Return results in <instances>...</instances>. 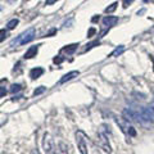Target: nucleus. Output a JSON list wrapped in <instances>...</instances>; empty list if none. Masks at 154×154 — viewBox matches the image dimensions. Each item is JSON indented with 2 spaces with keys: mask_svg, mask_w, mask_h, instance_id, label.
<instances>
[{
  "mask_svg": "<svg viewBox=\"0 0 154 154\" xmlns=\"http://www.w3.org/2000/svg\"><path fill=\"white\" fill-rule=\"evenodd\" d=\"M35 28H28L25 32H22L19 36H17L14 40L11 42V46H19V45H25L27 42L32 41L35 38Z\"/></svg>",
  "mask_w": 154,
  "mask_h": 154,
  "instance_id": "nucleus-1",
  "label": "nucleus"
},
{
  "mask_svg": "<svg viewBox=\"0 0 154 154\" xmlns=\"http://www.w3.org/2000/svg\"><path fill=\"white\" fill-rule=\"evenodd\" d=\"M153 121H154V116L150 109L145 108V107L139 109V112H137V122L139 123H141L143 126H145V127H150L153 125Z\"/></svg>",
  "mask_w": 154,
  "mask_h": 154,
  "instance_id": "nucleus-2",
  "label": "nucleus"
},
{
  "mask_svg": "<svg viewBox=\"0 0 154 154\" xmlns=\"http://www.w3.org/2000/svg\"><path fill=\"white\" fill-rule=\"evenodd\" d=\"M116 122H117V125L119 127H121L122 131L128 135V136H136V130L134 128V126L131 125V122H128L127 119H125L123 117L121 118H116Z\"/></svg>",
  "mask_w": 154,
  "mask_h": 154,
  "instance_id": "nucleus-3",
  "label": "nucleus"
},
{
  "mask_svg": "<svg viewBox=\"0 0 154 154\" xmlns=\"http://www.w3.org/2000/svg\"><path fill=\"white\" fill-rule=\"evenodd\" d=\"M42 148H44L45 154H55L57 149L54 145V140L49 132H45L42 136Z\"/></svg>",
  "mask_w": 154,
  "mask_h": 154,
  "instance_id": "nucleus-4",
  "label": "nucleus"
},
{
  "mask_svg": "<svg viewBox=\"0 0 154 154\" xmlns=\"http://www.w3.org/2000/svg\"><path fill=\"white\" fill-rule=\"evenodd\" d=\"M76 144H77V149H79V152L81 154H89L88 152V145H86V135L84 131H79L76 132Z\"/></svg>",
  "mask_w": 154,
  "mask_h": 154,
  "instance_id": "nucleus-5",
  "label": "nucleus"
},
{
  "mask_svg": "<svg viewBox=\"0 0 154 154\" xmlns=\"http://www.w3.org/2000/svg\"><path fill=\"white\" fill-rule=\"evenodd\" d=\"M98 141H99V146L103 149L104 152H107L108 154L112 153V148H110V144H109V140H108V135L103 132V131H100L98 134Z\"/></svg>",
  "mask_w": 154,
  "mask_h": 154,
  "instance_id": "nucleus-6",
  "label": "nucleus"
},
{
  "mask_svg": "<svg viewBox=\"0 0 154 154\" xmlns=\"http://www.w3.org/2000/svg\"><path fill=\"white\" fill-rule=\"evenodd\" d=\"M122 116L128 122H137V112L131 108H125L122 112Z\"/></svg>",
  "mask_w": 154,
  "mask_h": 154,
  "instance_id": "nucleus-7",
  "label": "nucleus"
},
{
  "mask_svg": "<svg viewBox=\"0 0 154 154\" xmlns=\"http://www.w3.org/2000/svg\"><path fill=\"white\" fill-rule=\"evenodd\" d=\"M118 22V17H114V16H105L103 18V26L107 27V28H110L116 26V23Z\"/></svg>",
  "mask_w": 154,
  "mask_h": 154,
  "instance_id": "nucleus-8",
  "label": "nucleus"
},
{
  "mask_svg": "<svg viewBox=\"0 0 154 154\" xmlns=\"http://www.w3.org/2000/svg\"><path fill=\"white\" fill-rule=\"evenodd\" d=\"M79 75H80V72H79V71H72V72H69V73H66L63 77H62L59 82H60V84H64V82H67V81H71L72 79L77 77Z\"/></svg>",
  "mask_w": 154,
  "mask_h": 154,
  "instance_id": "nucleus-9",
  "label": "nucleus"
},
{
  "mask_svg": "<svg viewBox=\"0 0 154 154\" xmlns=\"http://www.w3.org/2000/svg\"><path fill=\"white\" fill-rule=\"evenodd\" d=\"M37 51H38V45H33V46H31L30 49H28V50L25 53V59H31V58L36 57Z\"/></svg>",
  "mask_w": 154,
  "mask_h": 154,
  "instance_id": "nucleus-10",
  "label": "nucleus"
},
{
  "mask_svg": "<svg viewBox=\"0 0 154 154\" xmlns=\"http://www.w3.org/2000/svg\"><path fill=\"white\" fill-rule=\"evenodd\" d=\"M42 73H44V69H42L41 67H36V68L31 69V72H30V77H31L32 80H37L38 77H41V76H42Z\"/></svg>",
  "mask_w": 154,
  "mask_h": 154,
  "instance_id": "nucleus-11",
  "label": "nucleus"
},
{
  "mask_svg": "<svg viewBox=\"0 0 154 154\" xmlns=\"http://www.w3.org/2000/svg\"><path fill=\"white\" fill-rule=\"evenodd\" d=\"M57 153L58 154H68V145L64 141H59L57 145Z\"/></svg>",
  "mask_w": 154,
  "mask_h": 154,
  "instance_id": "nucleus-12",
  "label": "nucleus"
},
{
  "mask_svg": "<svg viewBox=\"0 0 154 154\" xmlns=\"http://www.w3.org/2000/svg\"><path fill=\"white\" fill-rule=\"evenodd\" d=\"M77 46H79V44H72V45H68V46H66L62 49V51H64L67 53V54H72L76 49H77Z\"/></svg>",
  "mask_w": 154,
  "mask_h": 154,
  "instance_id": "nucleus-13",
  "label": "nucleus"
},
{
  "mask_svg": "<svg viewBox=\"0 0 154 154\" xmlns=\"http://www.w3.org/2000/svg\"><path fill=\"white\" fill-rule=\"evenodd\" d=\"M18 23H19V21H18L17 18L12 19V21H9V22H8V25H7V30H14V28L17 27Z\"/></svg>",
  "mask_w": 154,
  "mask_h": 154,
  "instance_id": "nucleus-14",
  "label": "nucleus"
},
{
  "mask_svg": "<svg viewBox=\"0 0 154 154\" xmlns=\"http://www.w3.org/2000/svg\"><path fill=\"white\" fill-rule=\"evenodd\" d=\"M117 5H118V3L117 2H114V3H112L109 7H107L105 8V13H112V12H114L116 9H117Z\"/></svg>",
  "mask_w": 154,
  "mask_h": 154,
  "instance_id": "nucleus-15",
  "label": "nucleus"
},
{
  "mask_svg": "<svg viewBox=\"0 0 154 154\" xmlns=\"http://www.w3.org/2000/svg\"><path fill=\"white\" fill-rule=\"evenodd\" d=\"M123 50H125V46L123 45H121L119 48H117V49H116L112 54H110V57H118V55H121L122 53H123Z\"/></svg>",
  "mask_w": 154,
  "mask_h": 154,
  "instance_id": "nucleus-16",
  "label": "nucleus"
},
{
  "mask_svg": "<svg viewBox=\"0 0 154 154\" xmlns=\"http://www.w3.org/2000/svg\"><path fill=\"white\" fill-rule=\"evenodd\" d=\"M21 90H22V86L19 84H13L11 86V93H18V91H21Z\"/></svg>",
  "mask_w": 154,
  "mask_h": 154,
  "instance_id": "nucleus-17",
  "label": "nucleus"
},
{
  "mask_svg": "<svg viewBox=\"0 0 154 154\" xmlns=\"http://www.w3.org/2000/svg\"><path fill=\"white\" fill-rule=\"evenodd\" d=\"M7 36H8V30H5V28L0 30V42H3L4 40H5Z\"/></svg>",
  "mask_w": 154,
  "mask_h": 154,
  "instance_id": "nucleus-18",
  "label": "nucleus"
},
{
  "mask_svg": "<svg viewBox=\"0 0 154 154\" xmlns=\"http://www.w3.org/2000/svg\"><path fill=\"white\" fill-rule=\"evenodd\" d=\"M46 90V88H44V86H40L38 89H36L35 91H33V96H36V95H40V94H42L44 91Z\"/></svg>",
  "mask_w": 154,
  "mask_h": 154,
  "instance_id": "nucleus-19",
  "label": "nucleus"
},
{
  "mask_svg": "<svg viewBox=\"0 0 154 154\" xmlns=\"http://www.w3.org/2000/svg\"><path fill=\"white\" fill-rule=\"evenodd\" d=\"M95 45H99V41H94V42H90V44H88V45H86V48H85V50H84V51L90 50L91 48H94Z\"/></svg>",
  "mask_w": 154,
  "mask_h": 154,
  "instance_id": "nucleus-20",
  "label": "nucleus"
},
{
  "mask_svg": "<svg viewBox=\"0 0 154 154\" xmlns=\"http://www.w3.org/2000/svg\"><path fill=\"white\" fill-rule=\"evenodd\" d=\"M5 94H7V89H5V86H0V98L5 96Z\"/></svg>",
  "mask_w": 154,
  "mask_h": 154,
  "instance_id": "nucleus-21",
  "label": "nucleus"
},
{
  "mask_svg": "<svg viewBox=\"0 0 154 154\" xmlns=\"http://www.w3.org/2000/svg\"><path fill=\"white\" fill-rule=\"evenodd\" d=\"M96 32V30H95V28L94 27H91L90 28V30H89V32H88V37H91V36H93L94 35V33Z\"/></svg>",
  "mask_w": 154,
  "mask_h": 154,
  "instance_id": "nucleus-22",
  "label": "nucleus"
},
{
  "mask_svg": "<svg viewBox=\"0 0 154 154\" xmlns=\"http://www.w3.org/2000/svg\"><path fill=\"white\" fill-rule=\"evenodd\" d=\"M131 3H134V0H123V7H125V8H127Z\"/></svg>",
  "mask_w": 154,
  "mask_h": 154,
  "instance_id": "nucleus-23",
  "label": "nucleus"
},
{
  "mask_svg": "<svg viewBox=\"0 0 154 154\" xmlns=\"http://www.w3.org/2000/svg\"><path fill=\"white\" fill-rule=\"evenodd\" d=\"M30 154H40V152H38V149H37V148H35V149H32Z\"/></svg>",
  "mask_w": 154,
  "mask_h": 154,
  "instance_id": "nucleus-24",
  "label": "nucleus"
},
{
  "mask_svg": "<svg viewBox=\"0 0 154 154\" xmlns=\"http://www.w3.org/2000/svg\"><path fill=\"white\" fill-rule=\"evenodd\" d=\"M62 60H63V58H60V57H58V58H54V62H55V63H60Z\"/></svg>",
  "mask_w": 154,
  "mask_h": 154,
  "instance_id": "nucleus-25",
  "label": "nucleus"
},
{
  "mask_svg": "<svg viewBox=\"0 0 154 154\" xmlns=\"http://www.w3.org/2000/svg\"><path fill=\"white\" fill-rule=\"evenodd\" d=\"M57 0H46V5H51V4H54Z\"/></svg>",
  "mask_w": 154,
  "mask_h": 154,
  "instance_id": "nucleus-26",
  "label": "nucleus"
},
{
  "mask_svg": "<svg viewBox=\"0 0 154 154\" xmlns=\"http://www.w3.org/2000/svg\"><path fill=\"white\" fill-rule=\"evenodd\" d=\"M149 109L152 110V113H153V116H154V102L150 104V107H149Z\"/></svg>",
  "mask_w": 154,
  "mask_h": 154,
  "instance_id": "nucleus-27",
  "label": "nucleus"
},
{
  "mask_svg": "<svg viewBox=\"0 0 154 154\" xmlns=\"http://www.w3.org/2000/svg\"><path fill=\"white\" fill-rule=\"evenodd\" d=\"M93 22H98L99 21V16H95V17H93V19H91Z\"/></svg>",
  "mask_w": 154,
  "mask_h": 154,
  "instance_id": "nucleus-28",
  "label": "nucleus"
},
{
  "mask_svg": "<svg viewBox=\"0 0 154 154\" xmlns=\"http://www.w3.org/2000/svg\"><path fill=\"white\" fill-rule=\"evenodd\" d=\"M143 13H145V9H141L140 12H137V16H140V14H143Z\"/></svg>",
  "mask_w": 154,
  "mask_h": 154,
  "instance_id": "nucleus-29",
  "label": "nucleus"
},
{
  "mask_svg": "<svg viewBox=\"0 0 154 154\" xmlns=\"http://www.w3.org/2000/svg\"><path fill=\"white\" fill-rule=\"evenodd\" d=\"M7 2H8V3H16L17 0H7Z\"/></svg>",
  "mask_w": 154,
  "mask_h": 154,
  "instance_id": "nucleus-30",
  "label": "nucleus"
}]
</instances>
